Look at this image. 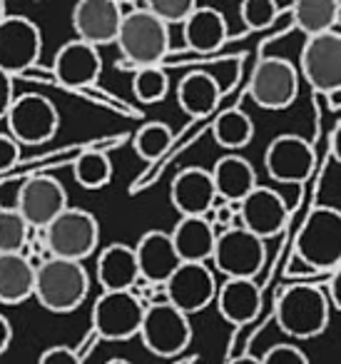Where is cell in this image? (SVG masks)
<instances>
[{"mask_svg":"<svg viewBox=\"0 0 341 364\" xmlns=\"http://www.w3.org/2000/svg\"><path fill=\"white\" fill-rule=\"evenodd\" d=\"M212 135H215L217 145L227 147V150H239L247 147L254 137V122L244 110L234 107V110L222 112L212 125Z\"/></svg>","mask_w":341,"mask_h":364,"instance_id":"obj_29","label":"cell"},{"mask_svg":"<svg viewBox=\"0 0 341 364\" xmlns=\"http://www.w3.org/2000/svg\"><path fill=\"white\" fill-rule=\"evenodd\" d=\"M145 8L157 21L170 28V26H185L187 18L197 11V3L195 0H150Z\"/></svg>","mask_w":341,"mask_h":364,"instance_id":"obj_35","label":"cell"},{"mask_svg":"<svg viewBox=\"0 0 341 364\" xmlns=\"http://www.w3.org/2000/svg\"><path fill=\"white\" fill-rule=\"evenodd\" d=\"M329 304H334L336 309L341 312V267L336 269V272H331L329 277Z\"/></svg>","mask_w":341,"mask_h":364,"instance_id":"obj_40","label":"cell"},{"mask_svg":"<svg viewBox=\"0 0 341 364\" xmlns=\"http://www.w3.org/2000/svg\"><path fill=\"white\" fill-rule=\"evenodd\" d=\"M45 250L48 257L82 262L95 252L100 242V225L92 213L82 208H67L55 223L45 230Z\"/></svg>","mask_w":341,"mask_h":364,"instance_id":"obj_5","label":"cell"},{"mask_svg":"<svg viewBox=\"0 0 341 364\" xmlns=\"http://www.w3.org/2000/svg\"><path fill=\"white\" fill-rule=\"evenodd\" d=\"M11 339H13V327H11V322H8L6 314H0V354L8 352Z\"/></svg>","mask_w":341,"mask_h":364,"instance_id":"obj_41","label":"cell"},{"mask_svg":"<svg viewBox=\"0 0 341 364\" xmlns=\"http://www.w3.org/2000/svg\"><path fill=\"white\" fill-rule=\"evenodd\" d=\"M217 309L229 324H247L261 309V289L254 279H227L217 289Z\"/></svg>","mask_w":341,"mask_h":364,"instance_id":"obj_24","label":"cell"},{"mask_svg":"<svg viewBox=\"0 0 341 364\" xmlns=\"http://www.w3.org/2000/svg\"><path fill=\"white\" fill-rule=\"evenodd\" d=\"M291 21L296 31H301L306 38H316L331 33L339 23V6L336 0H299L289 8Z\"/></svg>","mask_w":341,"mask_h":364,"instance_id":"obj_28","label":"cell"},{"mask_svg":"<svg viewBox=\"0 0 341 364\" xmlns=\"http://www.w3.org/2000/svg\"><path fill=\"white\" fill-rule=\"evenodd\" d=\"M132 92L145 105H155L170 92V77L162 68H140L132 77Z\"/></svg>","mask_w":341,"mask_h":364,"instance_id":"obj_33","label":"cell"},{"mask_svg":"<svg viewBox=\"0 0 341 364\" xmlns=\"http://www.w3.org/2000/svg\"><path fill=\"white\" fill-rule=\"evenodd\" d=\"M261 364H309L306 354L301 352L299 347L289 342H281V344H274L264 352V357H259Z\"/></svg>","mask_w":341,"mask_h":364,"instance_id":"obj_36","label":"cell"},{"mask_svg":"<svg viewBox=\"0 0 341 364\" xmlns=\"http://www.w3.org/2000/svg\"><path fill=\"white\" fill-rule=\"evenodd\" d=\"M331 155H334V160L341 165V122L334 127V132H331Z\"/></svg>","mask_w":341,"mask_h":364,"instance_id":"obj_42","label":"cell"},{"mask_svg":"<svg viewBox=\"0 0 341 364\" xmlns=\"http://www.w3.org/2000/svg\"><path fill=\"white\" fill-rule=\"evenodd\" d=\"M167 302L182 314H197L210 307L217 297V279L207 264H187L182 262L177 272L162 284Z\"/></svg>","mask_w":341,"mask_h":364,"instance_id":"obj_14","label":"cell"},{"mask_svg":"<svg viewBox=\"0 0 341 364\" xmlns=\"http://www.w3.org/2000/svg\"><path fill=\"white\" fill-rule=\"evenodd\" d=\"M222 87L210 73H190L177 85V102L190 117H207L217 107Z\"/></svg>","mask_w":341,"mask_h":364,"instance_id":"obj_27","label":"cell"},{"mask_svg":"<svg viewBox=\"0 0 341 364\" xmlns=\"http://www.w3.org/2000/svg\"><path fill=\"white\" fill-rule=\"evenodd\" d=\"M172 140H175V137H172L170 125H165V122H160V120H152V122H145V125L135 132L132 147H135V152L142 160L152 162V160H160V157L170 150Z\"/></svg>","mask_w":341,"mask_h":364,"instance_id":"obj_31","label":"cell"},{"mask_svg":"<svg viewBox=\"0 0 341 364\" xmlns=\"http://www.w3.org/2000/svg\"><path fill=\"white\" fill-rule=\"evenodd\" d=\"M72 177L80 188L85 190H100L112 180V162L105 152L100 150H85L72 162Z\"/></svg>","mask_w":341,"mask_h":364,"instance_id":"obj_30","label":"cell"},{"mask_svg":"<svg viewBox=\"0 0 341 364\" xmlns=\"http://www.w3.org/2000/svg\"><path fill=\"white\" fill-rule=\"evenodd\" d=\"M296 257L314 272L341 267V210L326 205L311 210L296 237Z\"/></svg>","mask_w":341,"mask_h":364,"instance_id":"obj_4","label":"cell"},{"mask_svg":"<svg viewBox=\"0 0 341 364\" xmlns=\"http://www.w3.org/2000/svg\"><path fill=\"white\" fill-rule=\"evenodd\" d=\"M249 95L264 110H284L299 95V73L284 58H261L251 70Z\"/></svg>","mask_w":341,"mask_h":364,"instance_id":"obj_11","label":"cell"},{"mask_svg":"<svg viewBox=\"0 0 341 364\" xmlns=\"http://www.w3.org/2000/svg\"><path fill=\"white\" fill-rule=\"evenodd\" d=\"M31 228L16 208H0V255H21Z\"/></svg>","mask_w":341,"mask_h":364,"instance_id":"obj_32","label":"cell"},{"mask_svg":"<svg viewBox=\"0 0 341 364\" xmlns=\"http://www.w3.org/2000/svg\"><path fill=\"white\" fill-rule=\"evenodd\" d=\"M314 147L301 135H276L264 152V167L271 180L301 185L314 170Z\"/></svg>","mask_w":341,"mask_h":364,"instance_id":"obj_15","label":"cell"},{"mask_svg":"<svg viewBox=\"0 0 341 364\" xmlns=\"http://www.w3.org/2000/svg\"><path fill=\"white\" fill-rule=\"evenodd\" d=\"M170 237L180 262L207 264V259H212L217 232L210 218H182L170 232Z\"/></svg>","mask_w":341,"mask_h":364,"instance_id":"obj_22","label":"cell"},{"mask_svg":"<svg viewBox=\"0 0 341 364\" xmlns=\"http://www.w3.org/2000/svg\"><path fill=\"white\" fill-rule=\"evenodd\" d=\"M105 364H132V362H127V359H122V357H115V359H110V362H105Z\"/></svg>","mask_w":341,"mask_h":364,"instance_id":"obj_45","label":"cell"},{"mask_svg":"<svg viewBox=\"0 0 341 364\" xmlns=\"http://www.w3.org/2000/svg\"><path fill=\"white\" fill-rule=\"evenodd\" d=\"M13 100H16V95H13V77L0 70V120H6Z\"/></svg>","mask_w":341,"mask_h":364,"instance_id":"obj_39","label":"cell"},{"mask_svg":"<svg viewBox=\"0 0 341 364\" xmlns=\"http://www.w3.org/2000/svg\"><path fill=\"white\" fill-rule=\"evenodd\" d=\"M38 364H82V357L65 344H55V347H48L40 354Z\"/></svg>","mask_w":341,"mask_h":364,"instance_id":"obj_37","label":"cell"},{"mask_svg":"<svg viewBox=\"0 0 341 364\" xmlns=\"http://www.w3.org/2000/svg\"><path fill=\"white\" fill-rule=\"evenodd\" d=\"M6 16H8V13H6V3H3V0H0V23L6 21Z\"/></svg>","mask_w":341,"mask_h":364,"instance_id":"obj_46","label":"cell"},{"mask_svg":"<svg viewBox=\"0 0 341 364\" xmlns=\"http://www.w3.org/2000/svg\"><path fill=\"white\" fill-rule=\"evenodd\" d=\"M117 48L132 68H162L170 53V28L160 23L147 8L125 13L117 33Z\"/></svg>","mask_w":341,"mask_h":364,"instance_id":"obj_3","label":"cell"},{"mask_svg":"<svg viewBox=\"0 0 341 364\" xmlns=\"http://www.w3.org/2000/svg\"><path fill=\"white\" fill-rule=\"evenodd\" d=\"M21 160V145L8 132H0V172H8Z\"/></svg>","mask_w":341,"mask_h":364,"instance_id":"obj_38","label":"cell"},{"mask_svg":"<svg viewBox=\"0 0 341 364\" xmlns=\"http://www.w3.org/2000/svg\"><path fill=\"white\" fill-rule=\"evenodd\" d=\"M217 200L227 205H239L256 188V172L251 162L242 155H224L212 170Z\"/></svg>","mask_w":341,"mask_h":364,"instance_id":"obj_23","label":"cell"},{"mask_svg":"<svg viewBox=\"0 0 341 364\" xmlns=\"http://www.w3.org/2000/svg\"><path fill=\"white\" fill-rule=\"evenodd\" d=\"M137 337L157 357H177L192 342L190 317L175 309L170 302L150 304V307H145V317H142V327Z\"/></svg>","mask_w":341,"mask_h":364,"instance_id":"obj_8","label":"cell"},{"mask_svg":"<svg viewBox=\"0 0 341 364\" xmlns=\"http://www.w3.org/2000/svg\"><path fill=\"white\" fill-rule=\"evenodd\" d=\"M97 282L105 292H135L140 282L135 247L115 242L102 250L97 257Z\"/></svg>","mask_w":341,"mask_h":364,"instance_id":"obj_21","label":"cell"},{"mask_svg":"<svg viewBox=\"0 0 341 364\" xmlns=\"http://www.w3.org/2000/svg\"><path fill=\"white\" fill-rule=\"evenodd\" d=\"M67 205V193L55 177L48 175H36L28 177L18 190V203L16 210L21 213V218L28 223V228L45 230L50 223H55Z\"/></svg>","mask_w":341,"mask_h":364,"instance_id":"obj_13","label":"cell"},{"mask_svg":"<svg viewBox=\"0 0 341 364\" xmlns=\"http://www.w3.org/2000/svg\"><path fill=\"white\" fill-rule=\"evenodd\" d=\"M90 277L82 262L48 257L36 267V294L33 297L55 314H67L85 302Z\"/></svg>","mask_w":341,"mask_h":364,"instance_id":"obj_2","label":"cell"},{"mask_svg":"<svg viewBox=\"0 0 341 364\" xmlns=\"http://www.w3.org/2000/svg\"><path fill=\"white\" fill-rule=\"evenodd\" d=\"M43 50L40 28L26 16H6L0 23V70L16 77L38 65Z\"/></svg>","mask_w":341,"mask_h":364,"instance_id":"obj_12","label":"cell"},{"mask_svg":"<svg viewBox=\"0 0 341 364\" xmlns=\"http://www.w3.org/2000/svg\"><path fill=\"white\" fill-rule=\"evenodd\" d=\"M135 257L140 267V279L147 284H165L182 264L170 232H162V230H150L142 235L135 247Z\"/></svg>","mask_w":341,"mask_h":364,"instance_id":"obj_20","label":"cell"},{"mask_svg":"<svg viewBox=\"0 0 341 364\" xmlns=\"http://www.w3.org/2000/svg\"><path fill=\"white\" fill-rule=\"evenodd\" d=\"M145 304L135 292H102L92 307V332L107 342H127L140 334Z\"/></svg>","mask_w":341,"mask_h":364,"instance_id":"obj_9","label":"cell"},{"mask_svg":"<svg viewBox=\"0 0 341 364\" xmlns=\"http://www.w3.org/2000/svg\"><path fill=\"white\" fill-rule=\"evenodd\" d=\"M170 200L182 218H210L217 203L212 172L205 167H185L177 172L170 188Z\"/></svg>","mask_w":341,"mask_h":364,"instance_id":"obj_18","label":"cell"},{"mask_svg":"<svg viewBox=\"0 0 341 364\" xmlns=\"http://www.w3.org/2000/svg\"><path fill=\"white\" fill-rule=\"evenodd\" d=\"M182 28H185L187 46L195 53H202V55L220 50L227 43V38H229L224 16L220 11H215V8L197 6V11L187 18V23Z\"/></svg>","mask_w":341,"mask_h":364,"instance_id":"obj_26","label":"cell"},{"mask_svg":"<svg viewBox=\"0 0 341 364\" xmlns=\"http://www.w3.org/2000/svg\"><path fill=\"white\" fill-rule=\"evenodd\" d=\"M36 294V264L28 255H0V304H23Z\"/></svg>","mask_w":341,"mask_h":364,"instance_id":"obj_25","label":"cell"},{"mask_svg":"<svg viewBox=\"0 0 341 364\" xmlns=\"http://www.w3.org/2000/svg\"><path fill=\"white\" fill-rule=\"evenodd\" d=\"M50 70H53L55 82L70 87V90L90 87L92 82L100 77V70H102L100 50L82 41H70L58 50Z\"/></svg>","mask_w":341,"mask_h":364,"instance_id":"obj_19","label":"cell"},{"mask_svg":"<svg viewBox=\"0 0 341 364\" xmlns=\"http://www.w3.org/2000/svg\"><path fill=\"white\" fill-rule=\"evenodd\" d=\"M279 13L281 8L274 0H244L239 8L242 23H244L247 31H264L279 18Z\"/></svg>","mask_w":341,"mask_h":364,"instance_id":"obj_34","label":"cell"},{"mask_svg":"<svg viewBox=\"0 0 341 364\" xmlns=\"http://www.w3.org/2000/svg\"><path fill=\"white\" fill-rule=\"evenodd\" d=\"M122 23V8L115 0H80L72 11V28L77 41L92 48L117 41Z\"/></svg>","mask_w":341,"mask_h":364,"instance_id":"obj_17","label":"cell"},{"mask_svg":"<svg viewBox=\"0 0 341 364\" xmlns=\"http://www.w3.org/2000/svg\"><path fill=\"white\" fill-rule=\"evenodd\" d=\"M6 122L8 135L18 145H43L55 137L58 125H60V112H58L55 102L48 100L45 95L26 92L13 100Z\"/></svg>","mask_w":341,"mask_h":364,"instance_id":"obj_7","label":"cell"},{"mask_svg":"<svg viewBox=\"0 0 341 364\" xmlns=\"http://www.w3.org/2000/svg\"><path fill=\"white\" fill-rule=\"evenodd\" d=\"M266 259L264 240L254 237L244 228H227L217 235L212 262L227 279H254Z\"/></svg>","mask_w":341,"mask_h":364,"instance_id":"obj_6","label":"cell"},{"mask_svg":"<svg viewBox=\"0 0 341 364\" xmlns=\"http://www.w3.org/2000/svg\"><path fill=\"white\" fill-rule=\"evenodd\" d=\"M274 317L291 339H314L329 327V297L311 282H294L276 299Z\"/></svg>","mask_w":341,"mask_h":364,"instance_id":"obj_1","label":"cell"},{"mask_svg":"<svg viewBox=\"0 0 341 364\" xmlns=\"http://www.w3.org/2000/svg\"><path fill=\"white\" fill-rule=\"evenodd\" d=\"M239 220L247 232H251L259 240H269L276 237L281 230L286 228V220H289V208H286L284 198L279 193L269 188H261L256 185L239 205Z\"/></svg>","mask_w":341,"mask_h":364,"instance_id":"obj_16","label":"cell"},{"mask_svg":"<svg viewBox=\"0 0 341 364\" xmlns=\"http://www.w3.org/2000/svg\"><path fill=\"white\" fill-rule=\"evenodd\" d=\"M232 220V210L229 205H224V208H215V223H222V225H229ZM212 223V225H215Z\"/></svg>","mask_w":341,"mask_h":364,"instance_id":"obj_43","label":"cell"},{"mask_svg":"<svg viewBox=\"0 0 341 364\" xmlns=\"http://www.w3.org/2000/svg\"><path fill=\"white\" fill-rule=\"evenodd\" d=\"M301 77L321 95L341 92V33L306 38L299 55Z\"/></svg>","mask_w":341,"mask_h":364,"instance_id":"obj_10","label":"cell"},{"mask_svg":"<svg viewBox=\"0 0 341 364\" xmlns=\"http://www.w3.org/2000/svg\"><path fill=\"white\" fill-rule=\"evenodd\" d=\"M229 364H261L256 357H251V354H242V357H234Z\"/></svg>","mask_w":341,"mask_h":364,"instance_id":"obj_44","label":"cell"}]
</instances>
